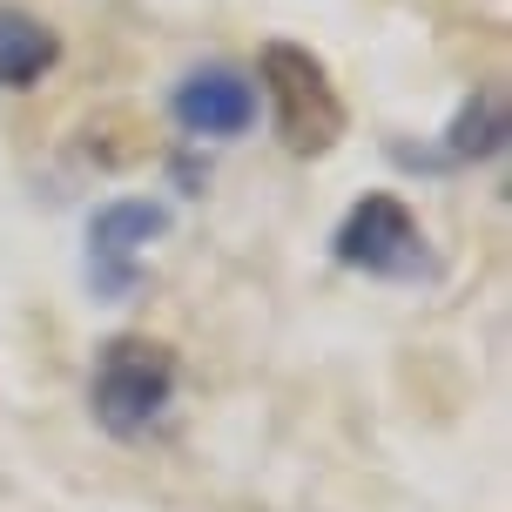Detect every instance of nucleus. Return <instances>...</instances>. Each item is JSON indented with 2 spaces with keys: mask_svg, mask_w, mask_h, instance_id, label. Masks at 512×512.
<instances>
[{
  "mask_svg": "<svg viewBox=\"0 0 512 512\" xmlns=\"http://www.w3.org/2000/svg\"><path fill=\"white\" fill-rule=\"evenodd\" d=\"M54 61H61V34L41 14H27V7H0V88L21 95V88H34L48 75Z\"/></svg>",
  "mask_w": 512,
  "mask_h": 512,
  "instance_id": "6",
  "label": "nucleus"
},
{
  "mask_svg": "<svg viewBox=\"0 0 512 512\" xmlns=\"http://www.w3.org/2000/svg\"><path fill=\"white\" fill-rule=\"evenodd\" d=\"M169 230V209L142 203V196H122V203H102L95 223H88V277H95V297L102 304H128L135 283H142V250Z\"/></svg>",
  "mask_w": 512,
  "mask_h": 512,
  "instance_id": "4",
  "label": "nucleus"
},
{
  "mask_svg": "<svg viewBox=\"0 0 512 512\" xmlns=\"http://www.w3.org/2000/svg\"><path fill=\"white\" fill-rule=\"evenodd\" d=\"M256 75H263V95L277 108V135L290 155H324L337 149V135H344V102H337L331 75H324V61L297 41H270V48L256 54Z\"/></svg>",
  "mask_w": 512,
  "mask_h": 512,
  "instance_id": "2",
  "label": "nucleus"
},
{
  "mask_svg": "<svg viewBox=\"0 0 512 512\" xmlns=\"http://www.w3.org/2000/svg\"><path fill=\"white\" fill-rule=\"evenodd\" d=\"M176 398V351L162 337H115L88 378V405L108 438H149Z\"/></svg>",
  "mask_w": 512,
  "mask_h": 512,
  "instance_id": "1",
  "label": "nucleus"
},
{
  "mask_svg": "<svg viewBox=\"0 0 512 512\" xmlns=\"http://www.w3.org/2000/svg\"><path fill=\"white\" fill-rule=\"evenodd\" d=\"M176 122L182 135H209V142H230L243 128L256 122V88L236 68H196V75H182L176 88Z\"/></svg>",
  "mask_w": 512,
  "mask_h": 512,
  "instance_id": "5",
  "label": "nucleus"
},
{
  "mask_svg": "<svg viewBox=\"0 0 512 512\" xmlns=\"http://www.w3.org/2000/svg\"><path fill=\"white\" fill-rule=\"evenodd\" d=\"M499 142H506V102L486 88V95L452 122V155H459V162H465V155L479 162V155H499Z\"/></svg>",
  "mask_w": 512,
  "mask_h": 512,
  "instance_id": "7",
  "label": "nucleus"
},
{
  "mask_svg": "<svg viewBox=\"0 0 512 512\" xmlns=\"http://www.w3.org/2000/svg\"><path fill=\"white\" fill-rule=\"evenodd\" d=\"M331 250L344 270H364V277H418L425 270V230L398 196H364L337 223Z\"/></svg>",
  "mask_w": 512,
  "mask_h": 512,
  "instance_id": "3",
  "label": "nucleus"
}]
</instances>
